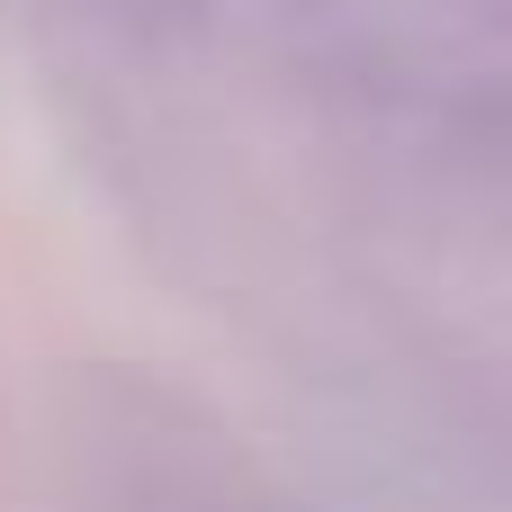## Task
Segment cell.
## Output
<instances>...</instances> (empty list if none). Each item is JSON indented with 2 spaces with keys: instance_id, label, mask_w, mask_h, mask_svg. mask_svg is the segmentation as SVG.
I'll list each match as a JSON object with an SVG mask.
<instances>
[{
  "instance_id": "1",
  "label": "cell",
  "mask_w": 512,
  "mask_h": 512,
  "mask_svg": "<svg viewBox=\"0 0 512 512\" xmlns=\"http://www.w3.org/2000/svg\"><path fill=\"white\" fill-rule=\"evenodd\" d=\"M63 9L117 27V36H189V27H207L225 0H63Z\"/></svg>"
}]
</instances>
